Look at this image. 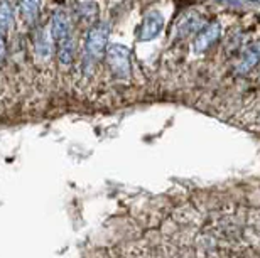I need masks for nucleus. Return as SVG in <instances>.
Masks as SVG:
<instances>
[{"label":"nucleus","instance_id":"1","mask_svg":"<svg viewBox=\"0 0 260 258\" xmlns=\"http://www.w3.org/2000/svg\"><path fill=\"white\" fill-rule=\"evenodd\" d=\"M108 38H110V27L107 22L93 24L86 34V54L93 59L103 56L107 51Z\"/></svg>","mask_w":260,"mask_h":258},{"label":"nucleus","instance_id":"11","mask_svg":"<svg viewBox=\"0 0 260 258\" xmlns=\"http://www.w3.org/2000/svg\"><path fill=\"white\" fill-rule=\"evenodd\" d=\"M5 34H7V30L0 27V61H4L5 54H7V44H5Z\"/></svg>","mask_w":260,"mask_h":258},{"label":"nucleus","instance_id":"12","mask_svg":"<svg viewBox=\"0 0 260 258\" xmlns=\"http://www.w3.org/2000/svg\"><path fill=\"white\" fill-rule=\"evenodd\" d=\"M218 2H223V4H232V0H218Z\"/></svg>","mask_w":260,"mask_h":258},{"label":"nucleus","instance_id":"4","mask_svg":"<svg viewBox=\"0 0 260 258\" xmlns=\"http://www.w3.org/2000/svg\"><path fill=\"white\" fill-rule=\"evenodd\" d=\"M164 27V17L159 10H150L145 14V17L142 20L139 27V39L140 41H152L162 32Z\"/></svg>","mask_w":260,"mask_h":258},{"label":"nucleus","instance_id":"13","mask_svg":"<svg viewBox=\"0 0 260 258\" xmlns=\"http://www.w3.org/2000/svg\"><path fill=\"white\" fill-rule=\"evenodd\" d=\"M252 2H257V4H260V0H252Z\"/></svg>","mask_w":260,"mask_h":258},{"label":"nucleus","instance_id":"3","mask_svg":"<svg viewBox=\"0 0 260 258\" xmlns=\"http://www.w3.org/2000/svg\"><path fill=\"white\" fill-rule=\"evenodd\" d=\"M221 35V25L220 22H210L206 24L201 30H198L196 38L193 41V49L196 54H205L206 51H210L213 46L218 43Z\"/></svg>","mask_w":260,"mask_h":258},{"label":"nucleus","instance_id":"8","mask_svg":"<svg viewBox=\"0 0 260 258\" xmlns=\"http://www.w3.org/2000/svg\"><path fill=\"white\" fill-rule=\"evenodd\" d=\"M75 49L76 44L71 34L66 35L64 39H61L58 43V58L64 66H70L73 63V59H75Z\"/></svg>","mask_w":260,"mask_h":258},{"label":"nucleus","instance_id":"9","mask_svg":"<svg viewBox=\"0 0 260 258\" xmlns=\"http://www.w3.org/2000/svg\"><path fill=\"white\" fill-rule=\"evenodd\" d=\"M39 9H41V0H20V4H19L20 17L29 25H32L36 20H38Z\"/></svg>","mask_w":260,"mask_h":258},{"label":"nucleus","instance_id":"6","mask_svg":"<svg viewBox=\"0 0 260 258\" xmlns=\"http://www.w3.org/2000/svg\"><path fill=\"white\" fill-rule=\"evenodd\" d=\"M70 19L64 10H54L53 19H51V35L54 38L56 43H59L61 39H64L66 35H70Z\"/></svg>","mask_w":260,"mask_h":258},{"label":"nucleus","instance_id":"10","mask_svg":"<svg viewBox=\"0 0 260 258\" xmlns=\"http://www.w3.org/2000/svg\"><path fill=\"white\" fill-rule=\"evenodd\" d=\"M14 25V10L9 0H0V27L9 30Z\"/></svg>","mask_w":260,"mask_h":258},{"label":"nucleus","instance_id":"2","mask_svg":"<svg viewBox=\"0 0 260 258\" xmlns=\"http://www.w3.org/2000/svg\"><path fill=\"white\" fill-rule=\"evenodd\" d=\"M107 63L118 78L130 76V51L123 44H112L107 48Z\"/></svg>","mask_w":260,"mask_h":258},{"label":"nucleus","instance_id":"5","mask_svg":"<svg viewBox=\"0 0 260 258\" xmlns=\"http://www.w3.org/2000/svg\"><path fill=\"white\" fill-rule=\"evenodd\" d=\"M260 63V41L248 44L242 53V58L237 64L238 75H247Z\"/></svg>","mask_w":260,"mask_h":258},{"label":"nucleus","instance_id":"7","mask_svg":"<svg viewBox=\"0 0 260 258\" xmlns=\"http://www.w3.org/2000/svg\"><path fill=\"white\" fill-rule=\"evenodd\" d=\"M201 22H203L201 14H198V12H194V10H191V12L184 14L183 17H181L179 24H178V34L181 35V38H186L188 34L196 32V30L200 29Z\"/></svg>","mask_w":260,"mask_h":258}]
</instances>
